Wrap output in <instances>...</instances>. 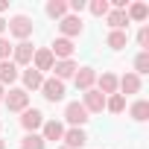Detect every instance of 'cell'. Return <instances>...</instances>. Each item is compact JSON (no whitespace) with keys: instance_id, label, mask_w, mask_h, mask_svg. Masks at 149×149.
<instances>
[{"instance_id":"10","label":"cell","mask_w":149,"mask_h":149,"mask_svg":"<svg viewBox=\"0 0 149 149\" xmlns=\"http://www.w3.org/2000/svg\"><path fill=\"white\" fill-rule=\"evenodd\" d=\"M82 105H85L88 114H100V111L105 108V97H102L97 88H91V91H85V102H82Z\"/></svg>"},{"instance_id":"20","label":"cell","mask_w":149,"mask_h":149,"mask_svg":"<svg viewBox=\"0 0 149 149\" xmlns=\"http://www.w3.org/2000/svg\"><path fill=\"white\" fill-rule=\"evenodd\" d=\"M41 82H44V76H41V73H38L35 67H26V70H24V85H26L29 91L41 88ZM26 88H24V91H26Z\"/></svg>"},{"instance_id":"24","label":"cell","mask_w":149,"mask_h":149,"mask_svg":"<svg viewBox=\"0 0 149 149\" xmlns=\"http://www.w3.org/2000/svg\"><path fill=\"white\" fill-rule=\"evenodd\" d=\"M47 15L61 21V18L67 15V3H64V0H50V3H47Z\"/></svg>"},{"instance_id":"8","label":"cell","mask_w":149,"mask_h":149,"mask_svg":"<svg viewBox=\"0 0 149 149\" xmlns=\"http://www.w3.org/2000/svg\"><path fill=\"white\" fill-rule=\"evenodd\" d=\"M76 70H79V64L73 61V58H64V61H56V64H53V73H56V79H58V82L73 79V76H76Z\"/></svg>"},{"instance_id":"11","label":"cell","mask_w":149,"mask_h":149,"mask_svg":"<svg viewBox=\"0 0 149 149\" xmlns=\"http://www.w3.org/2000/svg\"><path fill=\"white\" fill-rule=\"evenodd\" d=\"M73 82H76V88H79V91H91V88H94V82H97L94 67H79V70H76V76H73Z\"/></svg>"},{"instance_id":"15","label":"cell","mask_w":149,"mask_h":149,"mask_svg":"<svg viewBox=\"0 0 149 149\" xmlns=\"http://www.w3.org/2000/svg\"><path fill=\"white\" fill-rule=\"evenodd\" d=\"M15 79H18V64H12L9 58H6V61H0V85L6 88V85H12Z\"/></svg>"},{"instance_id":"6","label":"cell","mask_w":149,"mask_h":149,"mask_svg":"<svg viewBox=\"0 0 149 149\" xmlns=\"http://www.w3.org/2000/svg\"><path fill=\"white\" fill-rule=\"evenodd\" d=\"M12 64H32V56H35V47L29 44V41H18L15 47H12Z\"/></svg>"},{"instance_id":"7","label":"cell","mask_w":149,"mask_h":149,"mask_svg":"<svg viewBox=\"0 0 149 149\" xmlns=\"http://www.w3.org/2000/svg\"><path fill=\"white\" fill-rule=\"evenodd\" d=\"M24 117H21V126L26 129V134H32L35 129H41L44 126V114L38 111V108H26V111H21Z\"/></svg>"},{"instance_id":"32","label":"cell","mask_w":149,"mask_h":149,"mask_svg":"<svg viewBox=\"0 0 149 149\" xmlns=\"http://www.w3.org/2000/svg\"><path fill=\"white\" fill-rule=\"evenodd\" d=\"M9 9V3H6V0H0V12H6Z\"/></svg>"},{"instance_id":"14","label":"cell","mask_w":149,"mask_h":149,"mask_svg":"<svg viewBox=\"0 0 149 149\" xmlns=\"http://www.w3.org/2000/svg\"><path fill=\"white\" fill-rule=\"evenodd\" d=\"M61 140H64V146H67V149H82V146L88 143V134H85L82 129H70V132H64V137H61Z\"/></svg>"},{"instance_id":"22","label":"cell","mask_w":149,"mask_h":149,"mask_svg":"<svg viewBox=\"0 0 149 149\" xmlns=\"http://www.w3.org/2000/svg\"><path fill=\"white\" fill-rule=\"evenodd\" d=\"M146 15H149V6H146V3H132L129 12H126L129 21H146Z\"/></svg>"},{"instance_id":"28","label":"cell","mask_w":149,"mask_h":149,"mask_svg":"<svg viewBox=\"0 0 149 149\" xmlns=\"http://www.w3.org/2000/svg\"><path fill=\"white\" fill-rule=\"evenodd\" d=\"M137 44H140V47L149 53V26H143V29L137 32Z\"/></svg>"},{"instance_id":"19","label":"cell","mask_w":149,"mask_h":149,"mask_svg":"<svg viewBox=\"0 0 149 149\" xmlns=\"http://www.w3.org/2000/svg\"><path fill=\"white\" fill-rule=\"evenodd\" d=\"M126 41H129V32H126V29H111V35L105 38V44H108L111 50H123Z\"/></svg>"},{"instance_id":"3","label":"cell","mask_w":149,"mask_h":149,"mask_svg":"<svg viewBox=\"0 0 149 149\" xmlns=\"http://www.w3.org/2000/svg\"><path fill=\"white\" fill-rule=\"evenodd\" d=\"M3 102H6L9 111H26V108H29V94H26L24 88H12V91L3 97Z\"/></svg>"},{"instance_id":"30","label":"cell","mask_w":149,"mask_h":149,"mask_svg":"<svg viewBox=\"0 0 149 149\" xmlns=\"http://www.w3.org/2000/svg\"><path fill=\"white\" fill-rule=\"evenodd\" d=\"M67 9H73V12H82L85 9V0H70V6Z\"/></svg>"},{"instance_id":"34","label":"cell","mask_w":149,"mask_h":149,"mask_svg":"<svg viewBox=\"0 0 149 149\" xmlns=\"http://www.w3.org/2000/svg\"><path fill=\"white\" fill-rule=\"evenodd\" d=\"M0 149H6V140H0Z\"/></svg>"},{"instance_id":"27","label":"cell","mask_w":149,"mask_h":149,"mask_svg":"<svg viewBox=\"0 0 149 149\" xmlns=\"http://www.w3.org/2000/svg\"><path fill=\"white\" fill-rule=\"evenodd\" d=\"M91 15L105 18V15H108V3H105V0H94V3H91Z\"/></svg>"},{"instance_id":"23","label":"cell","mask_w":149,"mask_h":149,"mask_svg":"<svg viewBox=\"0 0 149 149\" xmlns=\"http://www.w3.org/2000/svg\"><path fill=\"white\" fill-rule=\"evenodd\" d=\"M105 108H108L111 114H120V111L126 108V97H123V94H111V97H105Z\"/></svg>"},{"instance_id":"4","label":"cell","mask_w":149,"mask_h":149,"mask_svg":"<svg viewBox=\"0 0 149 149\" xmlns=\"http://www.w3.org/2000/svg\"><path fill=\"white\" fill-rule=\"evenodd\" d=\"M41 94H44L47 102H58V100H64V82H58L56 76L53 79H44L41 82Z\"/></svg>"},{"instance_id":"1","label":"cell","mask_w":149,"mask_h":149,"mask_svg":"<svg viewBox=\"0 0 149 149\" xmlns=\"http://www.w3.org/2000/svg\"><path fill=\"white\" fill-rule=\"evenodd\" d=\"M6 26L18 41H26L32 35V18H26V15H15L12 21H6Z\"/></svg>"},{"instance_id":"2","label":"cell","mask_w":149,"mask_h":149,"mask_svg":"<svg viewBox=\"0 0 149 149\" xmlns=\"http://www.w3.org/2000/svg\"><path fill=\"white\" fill-rule=\"evenodd\" d=\"M64 120H67L73 129H82L91 117H88V111H85L82 102H67V108H64Z\"/></svg>"},{"instance_id":"16","label":"cell","mask_w":149,"mask_h":149,"mask_svg":"<svg viewBox=\"0 0 149 149\" xmlns=\"http://www.w3.org/2000/svg\"><path fill=\"white\" fill-rule=\"evenodd\" d=\"M117 88L123 94H137L140 91V76H137V73H126L123 79H117Z\"/></svg>"},{"instance_id":"33","label":"cell","mask_w":149,"mask_h":149,"mask_svg":"<svg viewBox=\"0 0 149 149\" xmlns=\"http://www.w3.org/2000/svg\"><path fill=\"white\" fill-rule=\"evenodd\" d=\"M3 97H6V88H3V85H0V102H3Z\"/></svg>"},{"instance_id":"26","label":"cell","mask_w":149,"mask_h":149,"mask_svg":"<svg viewBox=\"0 0 149 149\" xmlns=\"http://www.w3.org/2000/svg\"><path fill=\"white\" fill-rule=\"evenodd\" d=\"M134 73H137V76H140V73H149V53H146V50L137 53V58H134Z\"/></svg>"},{"instance_id":"29","label":"cell","mask_w":149,"mask_h":149,"mask_svg":"<svg viewBox=\"0 0 149 149\" xmlns=\"http://www.w3.org/2000/svg\"><path fill=\"white\" fill-rule=\"evenodd\" d=\"M9 56H12V44H9L6 38H0V61H6Z\"/></svg>"},{"instance_id":"18","label":"cell","mask_w":149,"mask_h":149,"mask_svg":"<svg viewBox=\"0 0 149 149\" xmlns=\"http://www.w3.org/2000/svg\"><path fill=\"white\" fill-rule=\"evenodd\" d=\"M105 21H108L111 29H126V26H129V18H126V12H120V9H108Z\"/></svg>"},{"instance_id":"31","label":"cell","mask_w":149,"mask_h":149,"mask_svg":"<svg viewBox=\"0 0 149 149\" xmlns=\"http://www.w3.org/2000/svg\"><path fill=\"white\" fill-rule=\"evenodd\" d=\"M3 29H6V21H3V18H0V38H3Z\"/></svg>"},{"instance_id":"5","label":"cell","mask_w":149,"mask_h":149,"mask_svg":"<svg viewBox=\"0 0 149 149\" xmlns=\"http://www.w3.org/2000/svg\"><path fill=\"white\" fill-rule=\"evenodd\" d=\"M58 29H61V38L82 35V18H79V15H64V18L58 21Z\"/></svg>"},{"instance_id":"21","label":"cell","mask_w":149,"mask_h":149,"mask_svg":"<svg viewBox=\"0 0 149 149\" xmlns=\"http://www.w3.org/2000/svg\"><path fill=\"white\" fill-rule=\"evenodd\" d=\"M132 120H137V123H143V120H149V102L146 100H137L134 105H132Z\"/></svg>"},{"instance_id":"9","label":"cell","mask_w":149,"mask_h":149,"mask_svg":"<svg viewBox=\"0 0 149 149\" xmlns=\"http://www.w3.org/2000/svg\"><path fill=\"white\" fill-rule=\"evenodd\" d=\"M53 64H56V58H53L50 47H41V50H35V56H32V64H29V67H35V70L41 73V70H53Z\"/></svg>"},{"instance_id":"17","label":"cell","mask_w":149,"mask_h":149,"mask_svg":"<svg viewBox=\"0 0 149 149\" xmlns=\"http://www.w3.org/2000/svg\"><path fill=\"white\" fill-rule=\"evenodd\" d=\"M97 82H100V88H97V91H100L102 97H111V94H117V76H114V73H102V76H100Z\"/></svg>"},{"instance_id":"25","label":"cell","mask_w":149,"mask_h":149,"mask_svg":"<svg viewBox=\"0 0 149 149\" xmlns=\"http://www.w3.org/2000/svg\"><path fill=\"white\" fill-rule=\"evenodd\" d=\"M21 149H44V137L41 134H24V140H21Z\"/></svg>"},{"instance_id":"13","label":"cell","mask_w":149,"mask_h":149,"mask_svg":"<svg viewBox=\"0 0 149 149\" xmlns=\"http://www.w3.org/2000/svg\"><path fill=\"white\" fill-rule=\"evenodd\" d=\"M41 129H44V132H41V137H44V140H53V143H56V140H61V137H64V126H61L58 120H44V126H41Z\"/></svg>"},{"instance_id":"12","label":"cell","mask_w":149,"mask_h":149,"mask_svg":"<svg viewBox=\"0 0 149 149\" xmlns=\"http://www.w3.org/2000/svg\"><path fill=\"white\" fill-rule=\"evenodd\" d=\"M50 53H53V58H70L73 56V41L70 38H56L53 41V47H50Z\"/></svg>"},{"instance_id":"35","label":"cell","mask_w":149,"mask_h":149,"mask_svg":"<svg viewBox=\"0 0 149 149\" xmlns=\"http://www.w3.org/2000/svg\"><path fill=\"white\" fill-rule=\"evenodd\" d=\"M58 149H67V146H58Z\"/></svg>"}]
</instances>
